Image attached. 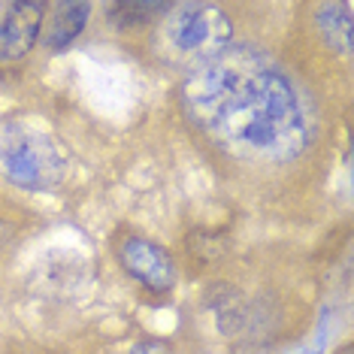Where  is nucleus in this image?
<instances>
[{
  "mask_svg": "<svg viewBox=\"0 0 354 354\" xmlns=\"http://www.w3.org/2000/svg\"><path fill=\"white\" fill-rule=\"evenodd\" d=\"M182 112L239 160L288 164L312 142V112L285 67L252 43L200 64L179 88Z\"/></svg>",
  "mask_w": 354,
  "mask_h": 354,
  "instance_id": "nucleus-1",
  "label": "nucleus"
},
{
  "mask_svg": "<svg viewBox=\"0 0 354 354\" xmlns=\"http://www.w3.org/2000/svg\"><path fill=\"white\" fill-rule=\"evenodd\" d=\"M233 37L236 28L224 6L191 0V3H170V10L151 25V49L167 67L191 73L200 64L230 49Z\"/></svg>",
  "mask_w": 354,
  "mask_h": 354,
  "instance_id": "nucleus-2",
  "label": "nucleus"
},
{
  "mask_svg": "<svg viewBox=\"0 0 354 354\" xmlns=\"http://www.w3.org/2000/svg\"><path fill=\"white\" fill-rule=\"evenodd\" d=\"M0 170L21 191H55L67 179V155L52 136L21 122L0 124Z\"/></svg>",
  "mask_w": 354,
  "mask_h": 354,
  "instance_id": "nucleus-3",
  "label": "nucleus"
},
{
  "mask_svg": "<svg viewBox=\"0 0 354 354\" xmlns=\"http://www.w3.org/2000/svg\"><path fill=\"white\" fill-rule=\"evenodd\" d=\"M115 257L122 263V270L131 276L140 288H146L149 294H170L179 279L173 254L164 245H158L149 236H124L115 245Z\"/></svg>",
  "mask_w": 354,
  "mask_h": 354,
  "instance_id": "nucleus-4",
  "label": "nucleus"
},
{
  "mask_svg": "<svg viewBox=\"0 0 354 354\" xmlns=\"http://www.w3.org/2000/svg\"><path fill=\"white\" fill-rule=\"evenodd\" d=\"M49 3L43 0H12L0 10V64H15L28 58L37 46Z\"/></svg>",
  "mask_w": 354,
  "mask_h": 354,
  "instance_id": "nucleus-5",
  "label": "nucleus"
},
{
  "mask_svg": "<svg viewBox=\"0 0 354 354\" xmlns=\"http://www.w3.org/2000/svg\"><path fill=\"white\" fill-rule=\"evenodd\" d=\"M49 34H46V46L52 52H67L70 46L82 37V30L88 28L94 15L91 3H82V0H70V3H55L49 6Z\"/></svg>",
  "mask_w": 354,
  "mask_h": 354,
  "instance_id": "nucleus-6",
  "label": "nucleus"
},
{
  "mask_svg": "<svg viewBox=\"0 0 354 354\" xmlns=\"http://www.w3.org/2000/svg\"><path fill=\"white\" fill-rule=\"evenodd\" d=\"M315 28L327 49L336 55L351 52V3H321L315 10Z\"/></svg>",
  "mask_w": 354,
  "mask_h": 354,
  "instance_id": "nucleus-7",
  "label": "nucleus"
},
{
  "mask_svg": "<svg viewBox=\"0 0 354 354\" xmlns=\"http://www.w3.org/2000/svg\"><path fill=\"white\" fill-rule=\"evenodd\" d=\"M167 10H170V3L133 0V3H106L103 15H106V25L115 30H140V28H151Z\"/></svg>",
  "mask_w": 354,
  "mask_h": 354,
  "instance_id": "nucleus-8",
  "label": "nucleus"
},
{
  "mask_svg": "<svg viewBox=\"0 0 354 354\" xmlns=\"http://www.w3.org/2000/svg\"><path fill=\"white\" fill-rule=\"evenodd\" d=\"M131 354H170V348H167L160 339H142V342L133 345Z\"/></svg>",
  "mask_w": 354,
  "mask_h": 354,
  "instance_id": "nucleus-9",
  "label": "nucleus"
},
{
  "mask_svg": "<svg viewBox=\"0 0 354 354\" xmlns=\"http://www.w3.org/2000/svg\"><path fill=\"white\" fill-rule=\"evenodd\" d=\"M0 10H3V3H0Z\"/></svg>",
  "mask_w": 354,
  "mask_h": 354,
  "instance_id": "nucleus-10",
  "label": "nucleus"
}]
</instances>
